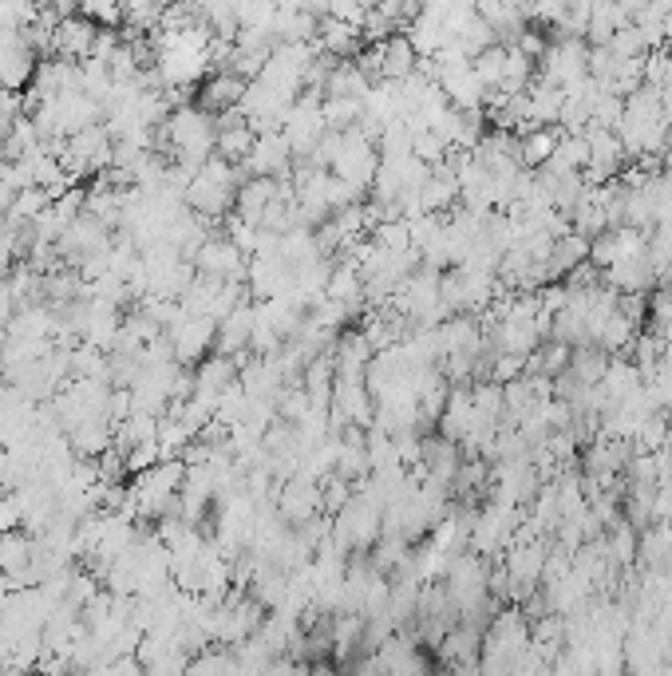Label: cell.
I'll return each mask as SVG.
<instances>
[{
  "label": "cell",
  "instance_id": "6da1fadb",
  "mask_svg": "<svg viewBox=\"0 0 672 676\" xmlns=\"http://www.w3.org/2000/svg\"><path fill=\"white\" fill-rule=\"evenodd\" d=\"M167 337L174 344V360L182 368H190V364H202L206 352H210V344L218 340V321H210V317H186L178 329H170Z\"/></svg>",
  "mask_w": 672,
  "mask_h": 676
},
{
  "label": "cell",
  "instance_id": "7a4b0ae2",
  "mask_svg": "<svg viewBox=\"0 0 672 676\" xmlns=\"http://www.w3.org/2000/svg\"><path fill=\"white\" fill-rule=\"evenodd\" d=\"M246 87L234 72H214L206 87H202V111H210V115H222V111H234V107H242V95H246Z\"/></svg>",
  "mask_w": 672,
  "mask_h": 676
},
{
  "label": "cell",
  "instance_id": "3957f363",
  "mask_svg": "<svg viewBox=\"0 0 672 676\" xmlns=\"http://www.w3.org/2000/svg\"><path fill=\"white\" fill-rule=\"evenodd\" d=\"M416 64H420V56H416V48L408 44L404 32L384 40V80L388 84H404L408 76H416Z\"/></svg>",
  "mask_w": 672,
  "mask_h": 676
},
{
  "label": "cell",
  "instance_id": "277c9868",
  "mask_svg": "<svg viewBox=\"0 0 672 676\" xmlns=\"http://www.w3.org/2000/svg\"><path fill=\"white\" fill-rule=\"evenodd\" d=\"M471 72H475V80L487 87H499L503 84V72H506V44H491L483 56H475L471 60Z\"/></svg>",
  "mask_w": 672,
  "mask_h": 676
},
{
  "label": "cell",
  "instance_id": "5b68a950",
  "mask_svg": "<svg viewBox=\"0 0 672 676\" xmlns=\"http://www.w3.org/2000/svg\"><path fill=\"white\" fill-rule=\"evenodd\" d=\"M317 40H321V48H329V52H336V56H344V52H352V48H356L360 32L329 16V20H321V28H317Z\"/></svg>",
  "mask_w": 672,
  "mask_h": 676
}]
</instances>
